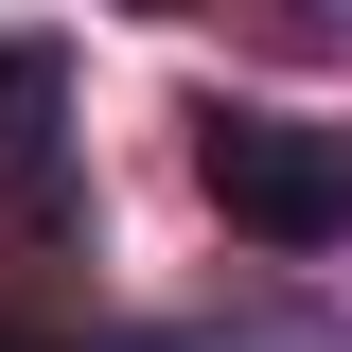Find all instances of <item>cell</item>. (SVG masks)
<instances>
[{
	"label": "cell",
	"mask_w": 352,
	"mask_h": 352,
	"mask_svg": "<svg viewBox=\"0 0 352 352\" xmlns=\"http://www.w3.org/2000/svg\"><path fill=\"white\" fill-rule=\"evenodd\" d=\"M0 352H264V335H36V317H0Z\"/></svg>",
	"instance_id": "cell-3"
},
{
	"label": "cell",
	"mask_w": 352,
	"mask_h": 352,
	"mask_svg": "<svg viewBox=\"0 0 352 352\" xmlns=\"http://www.w3.org/2000/svg\"><path fill=\"white\" fill-rule=\"evenodd\" d=\"M194 176L247 247H352V124H300V106H194Z\"/></svg>",
	"instance_id": "cell-1"
},
{
	"label": "cell",
	"mask_w": 352,
	"mask_h": 352,
	"mask_svg": "<svg viewBox=\"0 0 352 352\" xmlns=\"http://www.w3.org/2000/svg\"><path fill=\"white\" fill-rule=\"evenodd\" d=\"M0 229H18V247H71V229H88L71 53H53V36H0Z\"/></svg>",
	"instance_id": "cell-2"
}]
</instances>
